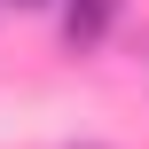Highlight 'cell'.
Returning a JSON list of instances; mask_svg holds the SVG:
<instances>
[{
  "mask_svg": "<svg viewBox=\"0 0 149 149\" xmlns=\"http://www.w3.org/2000/svg\"><path fill=\"white\" fill-rule=\"evenodd\" d=\"M118 8H126V0H63V47H71V55H94V47L110 39Z\"/></svg>",
  "mask_w": 149,
  "mask_h": 149,
  "instance_id": "cell-1",
  "label": "cell"
},
{
  "mask_svg": "<svg viewBox=\"0 0 149 149\" xmlns=\"http://www.w3.org/2000/svg\"><path fill=\"white\" fill-rule=\"evenodd\" d=\"M8 8H47V0H8Z\"/></svg>",
  "mask_w": 149,
  "mask_h": 149,
  "instance_id": "cell-2",
  "label": "cell"
}]
</instances>
